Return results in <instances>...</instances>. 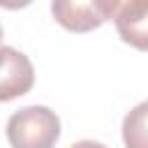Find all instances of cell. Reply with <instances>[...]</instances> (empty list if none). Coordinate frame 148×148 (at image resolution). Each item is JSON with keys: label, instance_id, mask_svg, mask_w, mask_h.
Returning <instances> with one entry per match:
<instances>
[{"label": "cell", "instance_id": "cell-1", "mask_svg": "<svg viewBox=\"0 0 148 148\" xmlns=\"http://www.w3.org/2000/svg\"><path fill=\"white\" fill-rule=\"evenodd\" d=\"M58 139L60 118L49 106H23L7 120V141L12 148H53Z\"/></svg>", "mask_w": 148, "mask_h": 148}, {"label": "cell", "instance_id": "cell-2", "mask_svg": "<svg viewBox=\"0 0 148 148\" xmlns=\"http://www.w3.org/2000/svg\"><path fill=\"white\" fill-rule=\"evenodd\" d=\"M104 21H113L120 39L148 51V0H97Z\"/></svg>", "mask_w": 148, "mask_h": 148}, {"label": "cell", "instance_id": "cell-3", "mask_svg": "<svg viewBox=\"0 0 148 148\" xmlns=\"http://www.w3.org/2000/svg\"><path fill=\"white\" fill-rule=\"evenodd\" d=\"M35 83V67L30 58L14 49L0 44V102H12L30 92Z\"/></svg>", "mask_w": 148, "mask_h": 148}, {"label": "cell", "instance_id": "cell-4", "mask_svg": "<svg viewBox=\"0 0 148 148\" xmlns=\"http://www.w3.org/2000/svg\"><path fill=\"white\" fill-rule=\"evenodd\" d=\"M51 14L69 32H90L104 23L97 0H51Z\"/></svg>", "mask_w": 148, "mask_h": 148}, {"label": "cell", "instance_id": "cell-5", "mask_svg": "<svg viewBox=\"0 0 148 148\" xmlns=\"http://www.w3.org/2000/svg\"><path fill=\"white\" fill-rule=\"evenodd\" d=\"M123 143L125 148H148V99L123 118Z\"/></svg>", "mask_w": 148, "mask_h": 148}, {"label": "cell", "instance_id": "cell-6", "mask_svg": "<svg viewBox=\"0 0 148 148\" xmlns=\"http://www.w3.org/2000/svg\"><path fill=\"white\" fill-rule=\"evenodd\" d=\"M32 0H0V7H5V9H23Z\"/></svg>", "mask_w": 148, "mask_h": 148}, {"label": "cell", "instance_id": "cell-7", "mask_svg": "<svg viewBox=\"0 0 148 148\" xmlns=\"http://www.w3.org/2000/svg\"><path fill=\"white\" fill-rule=\"evenodd\" d=\"M69 148H106V146H104V143H99V141H92V139H81V141L72 143Z\"/></svg>", "mask_w": 148, "mask_h": 148}, {"label": "cell", "instance_id": "cell-8", "mask_svg": "<svg viewBox=\"0 0 148 148\" xmlns=\"http://www.w3.org/2000/svg\"><path fill=\"white\" fill-rule=\"evenodd\" d=\"M0 42H2V25H0Z\"/></svg>", "mask_w": 148, "mask_h": 148}]
</instances>
